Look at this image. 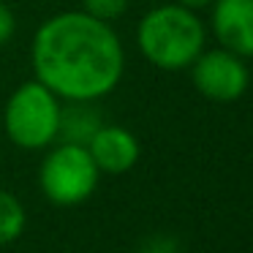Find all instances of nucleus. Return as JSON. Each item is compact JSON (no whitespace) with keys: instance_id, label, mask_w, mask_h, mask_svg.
Instances as JSON below:
<instances>
[{"instance_id":"1","label":"nucleus","mask_w":253,"mask_h":253,"mask_svg":"<svg viewBox=\"0 0 253 253\" xmlns=\"http://www.w3.org/2000/svg\"><path fill=\"white\" fill-rule=\"evenodd\" d=\"M126 55L115 30L84 11L46 19L33 39L36 79L66 101H95L123 77Z\"/></svg>"},{"instance_id":"2","label":"nucleus","mask_w":253,"mask_h":253,"mask_svg":"<svg viewBox=\"0 0 253 253\" xmlns=\"http://www.w3.org/2000/svg\"><path fill=\"white\" fill-rule=\"evenodd\" d=\"M139 49L164 71L188 68L204 49V25L185 6H158L139 22Z\"/></svg>"},{"instance_id":"3","label":"nucleus","mask_w":253,"mask_h":253,"mask_svg":"<svg viewBox=\"0 0 253 253\" xmlns=\"http://www.w3.org/2000/svg\"><path fill=\"white\" fill-rule=\"evenodd\" d=\"M60 101L46 84L25 82L6 104V131L14 144L25 150H41L57 142Z\"/></svg>"},{"instance_id":"4","label":"nucleus","mask_w":253,"mask_h":253,"mask_svg":"<svg viewBox=\"0 0 253 253\" xmlns=\"http://www.w3.org/2000/svg\"><path fill=\"white\" fill-rule=\"evenodd\" d=\"M41 191L57 207L82 204L98 185V166L90 158V150L82 144L55 147L41 164Z\"/></svg>"},{"instance_id":"5","label":"nucleus","mask_w":253,"mask_h":253,"mask_svg":"<svg viewBox=\"0 0 253 253\" xmlns=\"http://www.w3.org/2000/svg\"><path fill=\"white\" fill-rule=\"evenodd\" d=\"M191 77L196 90L210 101L229 104L237 101L248 90V68L240 55L229 49H210L202 52L191 63Z\"/></svg>"},{"instance_id":"6","label":"nucleus","mask_w":253,"mask_h":253,"mask_svg":"<svg viewBox=\"0 0 253 253\" xmlns=\"http://www.w3.org/2000/svg\"><path fill=\"white\" fill-rule=\"evenodd\" d=\"M212 33L223 49L253 57V0H212Z\"/></svg>"},{"instance_id":"7","label":"nucleus","mask_w":253,"mask_h":253,"mask_svg":"<svg viewBox=\"0 0 253 253\" xmlns=\"http://www.w3.org/2000/svg\"><path fill=\"white\" fill-rule=\"evenodd\" d=\"M90 158L106 174H123L139 161V142L123 126H101L87 142Z\"/></svg>"},{"instance_id":"8","label":"nucleus","mask_w":253,"mask_h":253,"mask_svg":"<svg viewBox=\"0 0 253 253\" xmlns=\"http://www.w3.org/2000/svg\"><path fill=\"white\" fill-rule=\"evenodd\" d=\"M90 104H93V101H71L66 109L60 106V123H57V139H60V142L87 147L93 133L104 126L98 112Z\"/></svg>"},{"instance_id":"9","label":"nucleus","mask_w":253,"mask_h":253,"mask_svg":"<svg viewBox=\"0 0 253 253\" xmlns=\"http://www.w3.org/2000/svg\"><path fill=\"white\" fill-rule=\"evenodd\" d=\"M25 223H28V215H25L22 202L14 193L0 188V248L19 240L25 231Z\"/></svg>"},{"instance_id":"10","label":"nucleus","mask_w":253,"mask_h":253,"mask_svg":"<svg viewBox=\"0 0 253 253\" xmlns=\"http://www.w3.org/2000/svg\"><path fill=\"white\" fill-rule=\"evenodd\" d=\"M84 14L101 19V22H109V19L120 17L128 8V0H82Z\"/></svg>"},{"instance_id":"11","label":"nucleus","mask_w":253,"mask_h":253,"mask_svg":"<svg viewBox=\"0 0 253 253\" xmlns=\"http://www.w3.org/2000/svg\"><path fill=\"white\" fill-rule=\"evenodd\" d=\"M14 28H17V22H14V14H11V8L0 3V46L6 44V41H11V36H14Z\"/></svg>"},{"instance_id":"12","label":"nucleus","mask_w":253,"mask_h":253,"mask_svg":"<svg viewBox=\"0 0 253 253\" xmlns=\"http://www.w3.org/2000/svg\"><path fill=\"white\" fill-rule=\"evenodd\" d=\"M142 253H177V248L169 237H155V240H150L147 245H144Z\"/></svg>"},{"instance_id":"13","label":"nucleus","mask_w":253,"mask_h":253,"mask_svg":"<svg viewBox=\"0 0 253 253\" xmlns=\"http://www.w3.org/2000/svg\"><path fill=\"white\" fill-rule=\"evenodd\" d=\"M180 6H185V8H191V11H199V8H204V6H212V0H177Z\"/></svg>"}]
</instances>
